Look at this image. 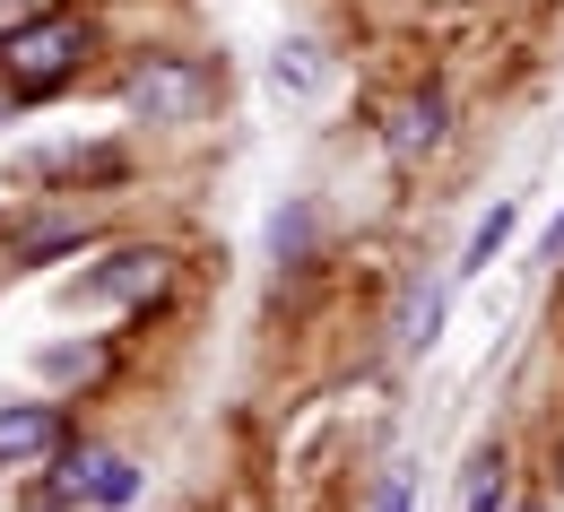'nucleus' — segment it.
<instances>
[{
    "label": "nucleus",
    "mask_w": 564,
    "mask_h": 512,
    "mask_svg": "<svg viewBox=\"0 0 564 512\" xmlns=\"http://www.w3.org/2000/svg\"><path fill=\"white\" fill-rule=\"evenodd\" d=\"M78 62H87V26H78V18H35V26H18V35L0 44V70H9L18 96H53Z\"/></svg>",
    "instance_id": "f257e3e1"
},
{
    "label": "nucleus",
    "mask_w": 564,
    "mask_h": 512,
    "mask_svg": "<svg viewBox=\"0 0 564 512\" xmlns=\"http://www.w3.org/2000/svg\"><path fill=\"white\" fill-rule=\"evenodd\" d=\"M62 495H87V504L122 512L131 495H140V469H131L122 451H105V443H87V451H70V460H62Z\"/></svg>",
    "instance_id": "f03ea898"
},
{
    "label": "nucleus",
    "mask_w": 564,
    "mask_h": 512,
    "mask_svg": "<svg viewBox=\"0 0 564 512\" xmlns=\"http://www.w3.org/2000/svg\"><path fill=\"white\" fill-rule=\"evenodd\" d=\"M122 96H131L140 122H183V113L200 105V70H192V62H148V70H131Z\"/></svg>",
    "instance_id": "7ed1b4c3"
},
{
    "label": "nucleus",
    "mask_w": 564,
    "mask_h": 512,
    "mask_svg": "<svg viewBox=\"0 0 564 512\" xmlns=\"http://www.w3.org/2000/svg\"><path fill=\"white\" fill-rule=\"evenodd\" d=\"M148 287H165V252H113L105 270H87L78 279V304H131V295H148Z\"/></svg>",
    "instance_id": "20e7f679"
},
{
    "label": "nucleus",
    "mask_w": 564,
    "mask_h": 512,
    "mask_svg": "<svg viewBox=\"0 0 564 512\" xmlns=\"http://www.w3.org/2000/svg\"><path fill=\"white\" fill-rule=\"evenodd\" d=\"M62 451V408H0V460L26 469V460H53Z\"/></svg>",
    "instance_id": "39448f33"
},
{
    "label": "nucleus",
    "mask_w": 564,
    "mask_h": 512,
    "mask_svg": "<svg viewBox=\"0 0 564 512\" xmlns=\"http://www.w3.org/2000/svg\"><path fill=\"white\" fill-rule=\"evenodd\" d=\"M512 226H521V209H512V200H495L487 218H478V235H469V252H460V270H452V279H478V270H487L495 252L512 243Z\"/></svg>",
    "instance_id": "423d86ee"
},
{
    "label": "nucleus",
    "mask_w": 564,
    "mask_h": 512,
    "mask_svg": "<svg viewBox=\"0 0 564 512\" xmlns=\"http://www.w3.org/2000/svg\"><path fill=\"white\" fill-rule=\"evenodd\" d=\"M434 140H443V96H409V105H400L391 148H400V156H417V148H434Z\"/></svg>",
    "instance_id": "0eeeda50"
},
{
    "label": "nucleus",
    "mask_w": 564,
    "mask_h": 512,
    "mask_svg": "<svg viewBox=\"0 0 564 512\" xmlns=\"http://www.w3.org/2000/svg\"><path fill=\"white\" fill-rule=\"evenodd\" d=\"M434 330H443V279L409 287V304H400V339H409V348H425Z\"/></svg>",
    "instance_id": "6e6552de"
},
{
    "label": "nucleus",
    "mask_w": 564,
    "mask_h": 512,
    "mask_svg": "<svg viewBox=\"0 0 564 512\" xmlns=\"http://www.w3.org/2000/svg\"><path fill=\"white\" fill-rule=\"evenodd\" d=\"M460 512H503V451H478V460H469Z\"/></svg>",
    "instance_id": "1a4fd4ad"
},
{
    "label": "nucleus",
    "mask_w": 564,
    "mask_h": 512,
    "mask_svg": "<svg viewBox=\"0 0 564 512\" xmlns=\"http://www.w3.org/2000/svg\"><path fill=\"white\" fill-rule=\"evenodd\" d=\"M373 512H417V504H409V478H382V504H373Z\"/></svg>",
    "instance_id": "9d476101"
},
{
    "label": "nucleus",
    "mask_w": 564,
    "mask_h": 512,
    "mask_svg": "<svg viewBox=\"0 0 564 512\" xmlns=\"http://www.w3.org/2000/svg\"><path fill=\"white\" fill-rule=\"evenodd\" d=\"M547 261H564V218H556V226H547Z\"/></svg>",
    "instance_id": "9b49d317"
},
{
    "label": "nucleus",
    "mask_w": 564,
    "mask_h": 512,
    "mask_svg": "<svg viewBox=\"0 0 564 512\" xmlns=\"http://www.w3.org/2000/svg\"><path fill=\"white\" fill-rule=\"evenodd\" d=\"M556 478H564V451H556Z\"/></svg>",
    "instance_id": "f8f14e48"
}]
</instances>
